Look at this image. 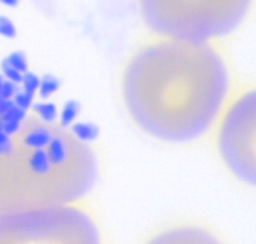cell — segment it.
Masks as SVG:
<instances>
[{
	"instance_id": "obj_15",
	"label": "cell",
	"mask_w": 256,
	"mask_h": 244,
	"mask_svg": "<svg viewBox=\"0 0 256 244\" xmlns=\"http://www.w3.org/2000/svg\"><path fill=\"white\" fill-rule=\"evenodd\" d=\"M32 99H34V96L28 94L24 91L18 92L14 96V104L18 107L26 110L31 106Z\"/></svg>"
},
{
	"instance_id": "obj_18",
	"label": "cell",
	"mask_w": 256,
	"mask_h": 244,
	"mask_svg": "<svg viewBox=\"0 0 256 244\" xmlns=\"http://www.w3.org/2000/svg\"><path fill=\"white\" fill-rule=\"evenodd\" d=\"M14 105V102L10 101V99L0 98V116H3L7 112H9Z\"/></svg>"
},
{
	"instance_id": "obj_1",
	"label": "cell",
	"mask_w": 256,
	"mask_h": 244,
	"mask_svg": "<svg viewBox=\"0 0 256 244\" xmlns=\"http://www.w3.org/2000/svg\"><path fill=\"white\" fill-rule=\"evenodd\" d=\"M231 87L228 66L212 42L160 37L136 51L121 90L136 126L158 140L184 142L214 124Z\"/></svg>"
},
{
	"instance_id": "obj_7",
	"label": "cell",
	"mask_w": 256,
	"mask_h": 244,
	"mask_svg": "<svg viewBox=\"0 0 256 244\" xmlns=\"http://www.w3.org/2000/svg\"><path fill=\"white\" fill-rule=\"evenodd\" d=\"M34 110L37 112L40 118L45 122H52L57 116V108L56 105L51 102L48 104H37L34 105Z\"/></svg>"
},
{
	"instance_id": "obj_13",
	"label": "cell",
	"mask_w": 256,
	"mask_h": 244,
	"mask_svg": "<svg viewBox=\"0 0 256 244\" xmlns=\"http://www.w3.org/2000/svg\"><path fill=\"white\" fill-rule=\"evenodd\" d=\"M77 113H78V105H77L76 102H68L64 107L62 115V126H68L70 122H72L74 118L76 116Z\"/></svg>"
},
{
	"instance_id": "obj_19",
	"label": "cell",
	"mask_w": 256,
	"mask_h": 244,
	"mask_svg": "<svg viewBox=\"0 0 256 244\" xmlns=\"http://www.w3.org/2000/svg\"><path fill=\"white\" fill-rule=\"evenodd\" d=\"M20 0H0V3L8 7H15Z\"/></svg>"
},
{
	"instance_id": "obj_11",
	"label": "cell",
	"mask_w": 256,
	"mask_h": 244,
	"mask_svg": "<svg viewBox=\"0 0 256 244\" xmlns=\"http://www.w3.org/2000/svg\"><path fill=\"white\" fill-rule=\"evenodd\" d=\"M17 34V29L10 18L0 15V36L4 38H14Z\"/></svg>"
},
{
	"instance_id": "obj_6",
	"label": "cell",
	"mask_w": 256,
	"mask_h": 244,
	"mask_svg": "<svg viewBox=\"0 0 256 244\" xmlns=\"http://www.w3.org/2000/svg\"><path fill=\"white\" fill-rule=\"evenodd\" d=\"M59 82L56 77L52 76H45L42 77L38 86L40 96L44 99L51 96L59 88Z\"/></svg>"
},
{
	"instance_id": "obj_20",
	"label": "cell",
	"mask_w": 256,
	"mask_h": 244,
	"mask_svg": "<svg viewBox=\"0 0 256 244\" xmlns=\"http://www.w3.org/2000/svg\"><path fill=\"white\" fill-rule=\"evenodd\" d=\"M3 76H0V93H1V90H2V86H3L4 84Z\"/></svg>"
},
{
	"instance_id": "obj_21",
	"label": "cell",
	"mask_w": 256,
	"mask_h": 244,
	"mask_svg": "<svg viewBox=\"0 0 256 244\" xmlns=\"http://www.w3.org/2000/svg\"><path fill=\"white\" fill-rule=\"evenodd\" d=\"M3 132V124L0 121V133Z\"/></svg>"
},
{
	"instance_id": "obj_10",
	"label": "cell",
	"mask_w": 256,
	"mask_h": 244,
	"mask_svg": "<svg viewBox=\"0 0 256 244\" xmlns=\"http://www.w3.org/2000/svg\"><path fill=\"white\" fill-rule=\"evenodd\" d=\"M40 79L35 74L26 72L23 74V78L21 84H23L24 92L31 96H34L36 91L38 90Z\"/></svg>"
},
{
	"instance_id": "obj_8",
	"label": "cell",
	"mask_w": 256,
	"mask_h": 244,
	"mask_svg": "<svg viewBox=\"0 0 256 244\" xmlns=\"http://www.w3.org/2000/svg\"><path fill=\"white\" fill-rule=\"evenodd\" d=\"M74 134L82 141L93 140L96 136V128L91 124H78L74 126Z\"/></svg>"
},
{
	"instance_id": "obj_9",
	"label": "cell",
	"mask_w": 256,
	"mask_h": 244,
	"mask_svg": "<svg viewBox=\"0 0 256 244\" xmlns=\"http://www.w3.org/2000/svg\"><path fill=\"white\" fill-rule=\"evenodd\" d=\"M6 60L10 66L14 68L15 70H17L18 71H20V73L24 74L26 72H28V60L23 52H12L10 56H7Z\"/></svg>"
},
{
	"instance_id": "obj_5",
	"label": "cell",
	"mask_w": 256,
	"mask_h": 244,
	"mask_svg": "<svg viewBox=\"0 0 256 244\" xmlns=\"http://www.w3.org/2000/svg\"><path fill=\"white\" fill-rule=\"evenodd\" d=\"M30 166L32 170L38 174H46L48 172L51 166V161L49 160L48 152L43 149H37L30 158Z\"/></svg>"
},
{
	"instance_id": "obj_4",
	"label": "cell",
	"mask_w": 256,
	"mask_h": 244,
	"mask_svg": "<svg viewBox=\"0 0 256 244\" xmlns=\"http://www.w3.org/2000/svg\"><path fill=\"white\" fill-rule=\"evenodd\" d=\"M52 138V133L48 128L38 127L28 133L24 138V143L28 146L34 148L36 150L43 149L48 146Z\"/></svg>"
},
{
	"instance_id": "obj_3",
	"label": "cell",
	"mask_w": 256,
	"mask_h": 244,
	"mask_svg": "<svg viewBox=\"0 0 256 244\" xmlns=\"http://www.w3.org/2000/svg\"><path fill=\"white\" fill-rule=\"evenodd\" d=\"M256 92L250 90L230 104L223 118L218 149L232 174L256 182Z\"/></svg>"
},
{
	"instance_id": "obj_12",
	"label": "cell",
	"mask_w": 256,
	"mask_h": 244,
	"mask_svg": "<svg viewBox=\"0 0 256 244\" xmlns=\"http://www.w3.org/2000/svg\"><path fill=\"white\" fill-rule=\"evenodd\" d=\"M1 68L3 71L4 76L6 78L7 80H10L16 84H20L23 78V74L10 66V64L7 62L6 60L4 59L2 62Z\"/></svg>"
},
{
	"instance_id": "obj_16",
	"label": "cell",
	"mask_w": 256,
	"mask_h": 244,
	"mask_svg": "<svg viewBox=\"0 0 256 244\" xmlns=\"http://www.w3.org/2000/svg\"><path fill=\"white\" fill-rule=\"evenodd\" d=\"M16 93H17L16 84L10 80H4L1 90V93H0V98L10 99L16 94Z\"/></svg>"
},
{
	"instance_id": "obj_2",
	"label": "cell",
	"mask_w": 256,
	"mask_h": 244,
	"mask_svg": "<svg viewBox=\"0 0 256 244\" xmlns=\"http://www.w3.org/2000/svg\"><path fill=\"white\" fill-rule=\"evenodd\" d=\"M252 0H138L142 20L162 38L212 42L232 34Z\"/></svg>"
},
{
	"instance_id": "obj_17",
	"label": "cell",
	"mask_w": 256,
	"mask_h": 244,
	"mask_svg": "<svg viewBox=\"0 0 256 244\" xmlns=\"http://www.w3.org/2000/svg\"><path fill=\"white\" fill-rule=\"evenodd\" d=\"M2 124H3V132L6 133L7 135H12L17 132L20 127V122H17V121H7V122H2Z\"/></svg>"
},
{
	"instance_id": "obj_14",
	"label": "cell",
	"mask_w": 256,
	"mask_h": 244,
	"mask_svg": "<svg viewBox=\"0 0 256 244\" xmlns=\"http://www.w3.org/2000/svg\"><path fill=\"white\" fill-rule=\"evenodd\" d=\"M24 110L18 107L16 105H14L12 108H10L9 112H7L6 114H4L2 116V122H7V121H17V122H21L24 119L26 113Z\"/></svg>"
}]
</instances>
